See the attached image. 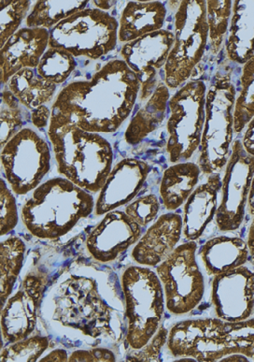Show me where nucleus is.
<instances>
[{"label": "nucleus", "mask_w": 254, "mask_h": 362, "mask_svg": "<svg viewBox=\"0 0 254 362\" xmlns=\"http://www.w3.org/2000/svg\"><path fill=\"white\" fill-rule=\"evenodd\" d=\"M48 138L57 170L91 194L99 192L112 170L114 149L99 133L86 132L65 115L52 112Z\"/></svg>", "instance_id": "obj_3"}, {"label": "nucleus", "mask_w": 254, "mask_h": 362, "mask_svg": "<svg viewBox=\"0 0 254 362\" xmlns=\"http://www.w3.org/2000/svg\"><path fill=\"white\" fill-rule=\"evenodd\" d=\"M226 59L243 66L254 54V0L233 1L229 32L224 46Z\"/></svg>", "instance_id": "obj_24"}, {"label": "nucleus", "mask_w": 254, "mask_h": 362, "mask_svg": "<svg viewBox=\"0 0 254 362\" xmlns=\"http://www.w3.org/2000/svg\"><path fill=\"white\" fill-rule=\"evenodd\" d=\"M250 358L241 353H233V354L225 356L220 361H250Z\"/></svg>", "instance_id": "obj_46"}, {"label": "nucleus", "mask_w": 254, "mask_h": 362, "mask_svg": "<svg viewBox=\"0 0 254 362\" xmlns=\"http://www.w3.org/2000/svg\"><path fill=\"white\" fill-rule=\"evenodd\" d=\"M160 209V199L155 194H149L130 202L125 211L140 227L145 228L157 220Z\"/></svg>", "instance_id": "obj_37"}, {"label": "nucleus", "mask_w": 254, "mask_h": 362, "mask_svg": "<svg viewBox=\"0 0 254 362\" xmlns=\"http://www.w3.org/2000/svg\"><path fill=\"white\" fill-rule=\"evenodd\" d=\"M50 30L44 28H20L1 48L0 77L2 85L24 69H36L48 50Z\"/></svg>", "instance_id": "obj_20"}, {"label": "nucleus", "mask_w": 254, "mask_h": 362, "mask_svg": "<svg viewBox=\"0 0 254 362\" xmlns=\"http://www.w3.org/2000/svg\"><path fill=\"white\" fill-rule=\"evenodd\" d=\"M140 90L138 75L123 59L109 61L87 81L64 88L52 112L94 133H114L132 114Z\"/></svg>", "instance_id": "obj_2"}, {"label": "nucleus", "mask_w": 254, "mask_h": 362, "mask_svg": "<svg viewBox=\"0 0 254 362\" xmlns=\"http://www.w3.org/2000/svg\"><path fill=\"white\" fill-rule=\"evenodd\" d=\"M120 286L111 271L85 263L66 268L43 298L40 315L45 328L71 349H111L126 333Z\"/></svg>", "instance_id": "obj_1"}, {"label": "nucleus", "mask_w": 254, "mask_h": 362, "mask_svg": "<svg viewBox=\"0 0 254 362\" xmlns=\"http://www.w3.org/2000/svg\"><path fill=\"white\" fill-rule=\"evenodd\" d=\"M201 173L200 167L195 162H181L167 168L159 188L164 207L174 211L183 206L198 187Z\"/></svg>", "instance_id": "obj_25"}, {"label": "nucleus", "mask_w": 254, "mask_h": 362, "mask_svg": "<svg viewBox=\"0 0 254 362\" xmlns=\"http://www.w3.org/2000/svg\"><path fill=\"white\" fill-rule=\"evenodd\" d=\"M221 188V173L207 176V181L199 185L184 204L183 236L187 241L200 239L207 226L215 219Z\"/></svg>", "instance_id": "obj_21"}, {"label": "nucleus", "mask_w": 254, "mask_h": 362, "mask_svg": "<svg viewBox=\"0 0 254 362\" xmlns=\"http://www.w3.org/2000/svg\"><path fill=\"white\" fill-rule=\"evenodd\" d=\"M92 3L98 10L108 11L116 4L117 1H101L100 0V1H92Z\"/></svg>", "instance_id": "obj_47"}, {"label": "nucleus", "mask_w": 254, "mask_h": 362, "mask_svg": "<svg viewBox=\"0 0 254 362\" xmlns=\"http://www.w3.org/2000/svg\"><path fill=\"white\" fill-rule=\"evenodd\" d=\"M0 187H1V195H0V202H1V221L0 223H1V225H0V231H1V235L5 236L11 233L18 225L19 214L13 191L8 187L4 179H1Z\"/></svg>", "instance_id": "obj_38"}, {"label": "nucleus", "mask_w": 254, "mask_h": 362, "mask_svg": "<svg viewBox=\"0 0 254 362\" xmlns=\"http://www.w3.org/2000/svg\"><path fill=\"white\" fill-rule=\"evenodd\" d=\"M8 89L1 93V147L24 129L27 110Z\"/></svg>", "instance_id": "obj_33"}, {"label": "nucleus", "mask_w": 254, "mask_h": 362, "mask_svg": "<svg viewBox=\"0 0 254 362\" xmlns=\"http://www.w3.org/2000/svg\"><path fill=\"white\" fill-rule=\"evenodd\" d=\"M52 111L47 106L42 105L32 111L31 122L37 129H45L50 124Z\"/></svg>", "instance_id": "obj_41"}, {"label": "nucleus", "mask_w": 254, "mask_h": 362, "mask_svg": "<svg viewBox=\"0 0 254 362\" xmlns=\"http://www.w3.org/2000/svg\"><path fill=\"white\" fill-rule=\"evenodd\" d=\"M253 176L254 156L245 151L241 141L236 139L224 168L222 199L215 217L222 233H233L243 224Z\"/></svg>", "instance_id": "obj_13"}, {"label": "nucleus", "mask_w": 254, "mask_h": 362, "mask_svg": "<svg viewBox=\"0 0 254 362\" xmlns=\"http://www.w3.org/2000/svg\"><path fill=\"white\" fill-rule=\"evenodd\" d=\"M212 303L216 317L228 322L254 314V265L245 264L213 277Z\"/></svg>", "instance_id": "obj_16"}, {"label": "nucleus", "mask_w": 254, "mask_h": 362, "mask_svg": "<svg viewBox=\"0 0 254 362\" xmlns=\"http://www.w3.org/2000/svg\"><path fill=\"white\" fill-rule=\"evenodd\" d=\"M247 211L250 216H254V176L250 185L249 198H248Z\"/></svg>", "instance_id": "obj_45"}, {"label": "nucleus", "mask_w": 254, "mask_h": 362, "mask_svg": "<svg viewBox=\"0 0 254 362\" xmlns=\"http://www.w3.org/2000/svg\"><path fill=\"white\" fill-rule=\"evenodd\" d=\"M183 235V216L174 211L162 214L135 243L132 259L144 267L157 268L177 248Z\"/></svg>", "instance_id": "obj_19"}, {"label": "nucleus", "mask_w": 254, "mask_h": 362, "mask_svg": "<svg viewBox=\"0 0 254 362\" xmlns=\"http://www.w3.org/2000/svg\"><path fill=\"white\" fill-rule=\"evenodd\" d=\"M254 117V54L242 68L234 110V132H243Z\"/></svg>", "instance_id": "obj_30"}, {"label": "nucleus", "mask_w": 254, "mask_h": 362, "mask_svg": "<svg viewBox=\"0 0 254 362\" xmlns=\"http://www.w3.org/2000/svg\"><path fill=\"white\" fill-rule=\"evenodd\" d=\"M207 86L190 81L169 98L166 150L173 164L189 161L200 147L205 124Z\"/></svg>", "instance_id": "obj_9"}, {"label": "nucleus", "mask_w": 254, "mask_h": 362, "mask_svg": "<svg viewBox=\"0 0 254 362\" xmlns=\"http://www.w3.org/2000/svg\"><path fill=\"white\" fill-rule=\"evenodd\" d=\"M27 245L21 238L11 236L1 243V308L13 293L22 269Z\"/></svg>", "instance_id": "obj_29"}, {"label": "nucleus", "mask_w": 254, "mask_h": 362, "mask_svg": "<svg viewBox=\"0 0 254 362\" xmlns=\"http://www.w3.org/2000/svg\"><path fill=\"white\" fill-rule=\"evenodd\" d=\"M246 243L250 252V262H252L254 265V216L249 231H248Z\"/></svg>", "instance_id": "obj_44"}, {"label": "nucleus", "mask_w": 254, "mask_h": 362, "mask_svg": "<svg viewBox=\"0 0 254 362\" xmlns=\"http://www.w3.org/2000/svg\"><path fill=\"white\" fill-rule=\"evenodd\" d=\"M30 0H2L1 25H0V47H3L11 36L20 30L24 19H27L31 6Z\"/></svg>", "instance_id": "obj_35"}, {"label": "nucleus", "mask_w": 254, "mask_h": 362, "mask_svg": "<svg viewBox=\"0 0 254 362\" xmlns=\"http://www.w3.org/2000/svg\"><path fill=\"white\" fill-rule=\"evenodd\" d=\"M143 228L126 211H109L86 237V249L95 262H114L138 242Z\"/></svg>", "instance_id": "obj_17"}, {"label": "nucleus", "mask_w": 254, "mask_h": 362, "mask_svg": "<svg viewBox=\"0 0 254 362\" xmlns=\"http://www.w3.org/2000/svg\"><path fill=\"white\" fill-rule=\"evenodd\" d=\"M68 351L66 349H57L40 358V361H68Z\"/></svg>", "instance_id": "obj_43"}, {"label": "nucleus", "mask_w": 254, "mask_h": 362, "mask_svg": "<svg viewBox=\"0 0 254 362\" xmlns=\"http://www.w3.org/2000/svg\"><path fill=\"white\" fill-rule=\"evenodd\" d=\"M93 195L64 177L43 182L21 211L23 224L40 240H57L95 211Z\"/></svg>", "instance_id": "obj_4"}, {"label": "nucleus", "mask_w": 254, "mask_h": 362, "mask_svg": "<svg viewBox=\"0 0 254 362\" xmlns=\"http://www.w3.org/2000/svg\"><path fill=\"white\" fill-rule=\"evenodd\" d=\"M233 1L209 0L207 1V21L209 25L210 53L216 56L226 43L229 32Z\"/></svg>", "instance_id": "obj_31"}, {"label": "nucleus", "mask_w": 254, "mask_h": 362, "mask_svg": "<svg viewBox=\"0 0 254 362\" xmlns=\"http://www.w3.org/2000/svg\"><path fill=\"white\" fill-rule=\"evenodd\" d=\"M169 98V88L161 81L151 98L130 121L125 133L127 144L137 146L161 126L166 118Z\"/></svg>", "instance_id": "obj_26"}, {"label": "nucleus", "mask_w": 254, "mask_h": 362, "mask_svg": "<svg viewBox=\"0 0 254 362\" xmlns=\"http://www.w3.org/2000/svg\"><path fill=\"white\" fill-rule=\"evenodd\" d=\"M126 305V346L130 351L143 349L163 324L166 302L157 272L130 266L120 279Z\"/></svg>", "instance_id": "obj_6"}, {"label": "nucleus", "mask_w": 254, "mask_h": 362, "mask_svg": "<svg viewBox=\"0 0 254 362\" xmlns=\"http://www.w3.org/2000/svg\"><path fill=\"white\" fill-rule=\"evenodd\" d=\"M169 332V329L164 327V324H162L149 343L143 349L128 352L126 360L130 361H157L162 349L167 343Z\"/></svg>", "instance_id": "obj_39"}, {"label": "nucleus", "mask_w": 254, "mask_h": 362, "mask_svg": "<svg viewBox=\"0 0 254 362\" xmlns=\"http://www.w3.org/2000/svg\"><path fill=\"white\" fill-rule=\"evenodd\" d=\"M245 132L241 143L245 151L254 156V117L245 127Z\"/></svg>", "instance_id": "obj_42"}, {"label": "nucleus", "mask_w": 254, "mask_h": 362, "mask_svg": "<svg viewBox=\"0 0 254 362\" xmlns=\"http://www.w3.org/2000/svg\"><path fill=\"white\" fill-rule=\"evenodd\" d=\"M167 10L160 1H129L121 14L118 40L127 43L163 30Z\"/></svg>", "instance_id": "obj_23"}, {"label": "nucleus", "mask_w": 254, "mask_h": 362, "mask_svg": "<svg viewBox=\"0 0 254 362\" xmlns=\"http://www.w3.org/2000/svg\"><path fill=\"white\" fill-rule=\"evenodd\" d=\"M90 1H36L25 19L30 28H44L51 30L64 20L87 7Z\"/></svg>", "instance_id": "obj_28"}, {"label": "nucleus", "mask_w": 254, "mask_h": 362, "mask_svg": "<svg viewBox=\"0 0 254 362\" xmlns=\"http://www.w3.org/2000/svg\"><path fill=\"white\" fill-rule=\"evenodd\" d=\"M116 354L109 347L97 346L77 349L69 356L68 361H116Z\"/></svg>", "instance_id": "obj_40"}, {"label": "nucleus", "mask_w": 254, "mask_h": 362, "mask_svg": "<svg viewBox=\"0 0 254 362\" xmlns=\"http://www.w3.org/2000/svg\"><path fill=\"white\" fill-rule=\"evenodd\" d=\"M198 257L207 274L213 277L250 262L246 241L230 235L210 239L199 249Z\"/></svg>", "instance_id": "obj_22"}, {"label": "nucleus", "mask_w": 254, "mask_h": 362, "mask_svg": "<svg viewBox=\"0 0 254 362\" xmlns=\"http://www.w3.org/2000/svg\"><path fill=\"white\" fill-rule=\"evenodd\" d=\"M7 88L25 109L34 111L53 100L57 86L40 77L36 69H24L8 80Z\"/></svg>", "instance_id": "obj_27"}, {"label": "nucleus", "mask_w": 254, "mask_h": 362, "mask_svg": "<svg viewBox=\"0 0 254 362\" xmlns=\"http://www.w3.org/2000/svg\"><path fill=\"white\" fill-rule=\"evenodd\" d=\"M229 60L218 66L207 90L205 124L199 147L198 166L206 176L221 173L232 148L236 86Z\"/></svg>", "instance_id": "obj_5"}, {"label": "nucleus", "mask_w": 254, "mask_h": 362, "mask_svg": "<svg viewBox=\"0 0 254 362\" xmlns=\"http://www.w3.org/2000/svg\"><path fill=\"white\" fill-rule=\"evenodd\" d=\"M174 42L175 34L163 28L123 45L121 57L140 79L141 103L151 98L161 82L158 71L166 66Z\"/></svg>", "instance_id": "obj_15"}, {"label": "nucleus", "mask_w": 254, "mask_h": 362, "mask_svg": "<svg viewBox=\"0 0 254 362\" xmlns=\"http://www.w3.org/2000/svg\"><path fill=\"white\" fill-rule=\"evenodd\" d=\"M174 25L175 42L164 68V83L173 90L188 82L196 66L203 59L209 43L207 1H180Z\"/></svg>", "instance_id": "obj_7"}, {"label": "nucleus", "mask_w": 254, "mask_h": 362, "mask_svg": "<svg viewBox=\"0 0 254 362\" xmlns=\"http://www.w3.org/2000/svg\"><path fill=\"white\" fill-rule=\"evenodd\" d=\"M50 346L46 336L35 335L8 344L0 356L1 361H37Z\"/></svg>", "instance_id": "obj_34"}, {"label": "nucleus", "mask_w": 254, "mask_h": 362, "mask_svg": "<svg viewBox=\"0 0 254 362\" xmlns=\"http://www.w3.org/2000/svg\"><path fill=\"white\" fill-rule=\"evenodd\" d=\"M167 346L179 361H220L231 354L225 321L217 317L179 321L169 329Z\"/></svg>", "instance_id": "obj_12"}, {"label": "nucleus", "mask_w": 254, "mask_h": 362, "mask_svg": "<svg viewBox=\"0 0 254 362\" xmlns=\"http://www.w3.org/2000/svg\"><path fill=\"white\" fill-rule=\"evenodd\" d=\"M151 167L147 162L135 158H125L112 168L95 202L97 216L130 204L143 189Z\"/></svg>", "instance_id": "obj_18"}, {"label": "nucleus", "mask_w": 254, "mask_h": 362, "mask_svg": "<svg viewBox=\"0 0 254 362\" xmlns=\"http://www.w3.org/2000/svg\"><path fill=\"white\" fill-rule=\"evenodd\" d=\"M225 332L231 354L241 353L254 361V318L238 322L225 321Z\"/></svg>", "instance_id": "obj_36"}, {"label": "nucleus", "mask_w": 254, "mask_h": 362, "mask_svg": "<svg viewBox=\"0 0 254 362\" xmlns=\"http://www.w3.org/2000/svg\"><path fill=\"white\" fill-rule=\"evenodd\" d=\"M119 22L107 11L86 8L50 30L49 47L97 60L116 48Z\"/></svg>", "instance_id": "obj_8"}, {"label": "nucleus", "mask_w": 254, "mask_h": 362, "mask_svg": "<svg viewBox=\"0 0 254 362\" xmlns=\"http://www.w3.org/2000/svg\"><path fill=\"white\" fill-rule=\"evenodd\" d=\"M1 164L13 193L27 195L51 169L50 146L39 133L24 127L2 147Z\"/></svg>", "instance_id": "obj_11"}, {"label": "nucleus", "mask_w": 254, "mask_h": 362, "mask_svg": "<svg viewBox=\"0 0 254 362\" xmlns=\"http://www.w3.org/2000/svg\"><path fill=\"white\" fill-rule=\"evenodd\" d=\"M196 252L195 242L181 243L155 268L163 286L166 309L170 315L189 314L203 300L206 286Z\"/></svg>", "instance_id": "obj_10"}, {"label": "nucleus", "mask_w": 254, "mask_h": 362, "mask_svg": "<svg viewBox=\"0 0 254 362\" xmlns=\"http://www.w3.org/2000/svg\"><path fill=\"white\" fill-rule=\"evenodd\" d=\"M76 66V59L68 52L49 47L40 59L36 71L47 82L59 86L68 79Z\"/></svg>", "instance_id": "obj_32"}, {"label": "nucleus", "mask_w": 254, "mask_h": 362, "mask_svg": "<svg viewBox=\"0 0 254 362\" xmlns=\"http://www.w3.org/2000/svg\"><path fill=\"white\" fill-rule=\"evenodd\" d=\"M48 280V272L37 265L25 272L19 288L1 308V332L5 343L23 340L34 332Z\"/></svg>", "instance_id": "obj_14"}]
</instances>
